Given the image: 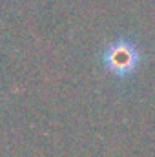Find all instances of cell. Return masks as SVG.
Wrapping results in <instances>:
<instances>
[{"instance_id": "cell-1", "label": "cell", "mask_w": 155, "mask_h": 157, "mask_svg": "<svg viewBox=\"0 0 155 157\" xmlns=\"http://www.w3.org/2000/svg\"><path fill=\"white\" fill-rule=\"evenodd\" d=\"M104 60H106V66L115 71V73H128L131 71L135 66H137V60H139V55L135 53V49L126 44L124 48L120 44H117L113 48H110L104 55Z\"/></svg>"}]
</instances>
